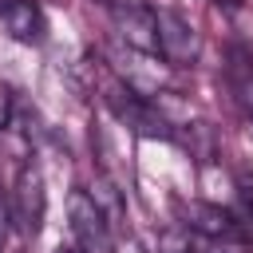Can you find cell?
Returning a JSON list of instances; mask_svg holds the SVG:
<instances>
[{
  "instance_id": "obj_1",
  "label": "cell",
  "mask_w": 253,
  "mask_h": 253,
  "mask_svg": "<svg viewBox=\"0 0 253 253\" xmlns=\"http://www.w3.org/2000/svg\"><path fill=\"white\" fill-rule=\"evenodd\" d=\"M107 103H111V111H115V119L119 123H126L134 134H142V138H170L174 130H170V123L146 103V95L142 91H134V87H123V83H107V95H103Z\"/></svg>"
},
{
  "instance_id": "obj_2",
  "label": "cell",
  "mask_w": 253,
  "mask_h": 253,
  "mask_svg": "<svg viewBox=\"0 0 253 253\" xmlns=\"http://www.w3.org/2000/svg\"><path fill=\"white\" fill-rule=\"evenodd\" d=\"M43 213H47V190H43V174L40 166H24L16 174V186H12V206H8V217L16 221V229L24 237H36L43 229Z\"/></svg>"
},
{
  "instance_id": "obj_3",
  "label": "cell",
  "mask_w": 253,
  "mask_h": 253,
  "mask_svg": "<svg viewBox=\"0 0 253 253\" xmlns=\"http://www.w3.org/2000/svg\"><path fill=\"white\" fill-rule=\"evenodd\" d=\"M154 32H158V55L170 67H194L202 55V40L190 20H182L170 8H154Z\"/></svg>"
},
{
  "instance_id": "obj_4",
  "label": "cell",
  "mask_w": 253,
  "mask_h": 253,
  "mask_svg": "<svg viewBox=\"0 0 253 253\" xmlns=\"http://www.w3.org/2000/svg\"><path fill=\"white\" fill-rule=\"evenodd\" d=\"M67 217H71L75 245H79L83 253H111V221L99 213V206L91 202L87 190H75V194H71Z\"/></svg>"
},
{
  "instance_id": "obj_5",
  "label": "cell",
  "mask_w": 253,
  "mask_h": 253,
  "mask_svg": "<svg viewBox=\"0 0 253 253\" xmlns=\"http://www.w3.org/2000/svg\"><path fill=\"white\" fill-rule=\"evenodd\" d=\"M111 20L119 28V40L142 55H158V32H154V8L134 4V0H119L111 8Z\"/></svg>"
},
{
  "instance_id": "obj_6",
  "label": "cell",
  "mask_w": 253,
  "mask_h": 253,
  "mask_svg": "<svg viewBox=\"0 0 253 253\" xmlns=\"http://www.w3.org/2000/svg\"><path fill=\"white\" fill-rule=\"evenodd\" d=\"M0 24L16 43H43V12L36 0H0Z\"/></svg>"
},
{
  "instance_id": "obj_7",
  "label": "cell",
  "mask_w": 253,
  "mask_h": 253,
  "mask_svg": "<svg viewBox=\"0 0 253 253\" xmlns=\"http://www.w3.org/2000/svg\"><path fill=\"white\" fill-rule=\"evenodd\" d=\"M186 210V229L190 233H206V237H237V221L229 210L213 206V202H190Z\"/></svg>"
},
{
  "instance_id": "obj_8",
  "label": "cell",
  "mask_w": 253,
  "mask_h": 253,
  "mask_svg": "<svg viewBox=\"0 0 253 253\" xmlns=\"http://www.w3.org/2000/svg\"><path fill=\"white\" fill-rule=\"evenodd\" d=\"M87 194H91V202L99 206V213H103V217H107L111 225L126 217V206H123V194H119V186H115V182H111L107 174H99V178L91 182V190H87Z\"/></svg>"
},
{
  "instance_id": "obj_9",
  "label": "cell",
  "mask_w": 253,
  "mask_h": 253,
  "mask_svg": "<svg viewBox=\"0 0 253 253\" xmlns=\"http://www.w3.org/2000/svg\"><path fill=\"white\" fill-rule=\"evenodd\" d=\"M158 253H194L190 229H186V225H170V229L158 237Z\"/></svg>"
},
{
  "instance_id": "obj_10",
  "label": "cell",
  "mask_w": 253,
  "mask_h": 253,
  "mask_svg": "<svg viewBox=\"0 0 253 253\" xmlns=\"http://www.w3.org/2000/svg\"><path fill=\"white\" fill-rule=\"evenodd\" d=\"M111 253H146V245L138 237H119V241H111Z\"/></svg>"
},
{
  "instance_id": "obj_11",
  "label": "cell",
  "mask_w": 253,
  "mask_h": 253,
  "mask_svg": "<svg viewBox=\"0 0 253 253\" xmlns=\"http://www.w3.org/2000/svg\"><path fill=\"white\" fill-rule=\"evenodd\" d=\"M8 115H12V91L0 83V130L8 126Z\"/></svg>"
},
{
  "instance_id": "obj_12",
  "label": "cell",
  "mask_w": 253,
  "mask_h": 253,
  "mask_svg": "<svg viewBox=\"0 0 253 253\" xmlns=\"http://www.w3.org/2000/svg\"><path fill=\"white\" fill-rule=\"evenodd\" d=\"M241 198H245V210L253 213V182L249 178H241Z\"/></svg>"
},
{
  "instance_id": "obj_13",
  "label": "cell",
  "mask_w": 253,
  "mask_h": 253,
  "mask_svg": "<svg viewBox=\"0 0 253 253\" xmlns=\"http://www.w3.org/2000/svg\"><path fill=\"white\" fill-rule=\"evenodd\" d=\"M55 253H83V249H79V245H59Z\"/></svg>"
},
{
  "instance_id": "obj_14",
  "label": "cell",
  "mask_w": 253,
  "mask_h": 253,
  "mask_svg": "<svg viewBox=\"0 0 253 253\" xmlns=\"http://www.w3.org/2000/svg\"><path fill=\"white\" fill-rule=\"evenodd\" d=\"M91 4H103V8H115L119 0H91Z\"/></svg>"
},
{
  "instance_id": "obj_15",
  "label": "cell",
  "mask_w": 253,
  "mask_h": 253,
  "mask_svg": "<svg viewBox=\"0 0 253 253\" xmlns=\"http://www.w3.org/2000/svg\"><path fill=\"white\" fill-rule=\"evenodd\" d=\"M0 245H4V237H0Z\"/></svg>"
}]
</instances>
